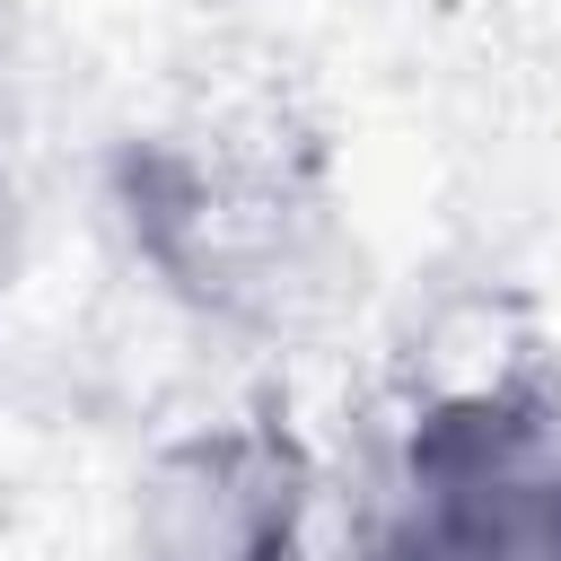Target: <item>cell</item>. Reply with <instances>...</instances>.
I'll use <instances>...</instances> for the list:
<instances>
[{
  "instance_id": "obj_1",
  "label": "cell",
  "mask_w": 561,
  "mask_h": 561,
  "mask_svg": "<svg viewBox=\"0 0 561 561\" xmlns=\"http://www.w3.org/2000/svg\"><path fill=\"white\" fill-rule=\"evenodd\" d=\"M359 561H561V394L473 377L412 403L368 473Z\"/></svg>"
},
{
  "instance_id": "obj_2",
  "label": "cell",
  "mask_w": 561,
  "mask_h": 561,
  "mask_svg": "<svg viewBox=\"0 0 561 561\" xmlns=\"http://www.w3.org/2000/svg\"><path fill=\"white\" fill-rule=\"evenodd\" d=\"M324 465L280 412L167 430L123 482V561H316Z\"/></svg>"
},
{
  "instance_id": "obj_3",
  "label": "cell",
  "mask_w": 561,
  "mask_h": 561,
  "mask_svg": "<svg viewBox=\"0 0 561 561\" xmlns=\"http://www.w3.org/2000/svg\"><path fill=\"white\" fill-rule=\"evenodd\" d=\"M18 263H26V184H18V167H9V149H0V298H9Z\"/></svg>"
}]
</instances>
